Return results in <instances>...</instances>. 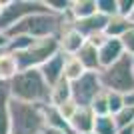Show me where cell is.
Wrapping results in <instances>:
<instances>
[{"label": "cell", "instance_id": "cell-20", "mask_svg": "<svg viewBox=\"0 0 134 134\" xmlns=\"http://www.w3.org/2000/svg\"><path fill=\"white\" fill-rule=\"evenodd\" d=\"M88 108L96 114V118L98 116H110V110H108V92L106 90L98 92V94L94 96V100L90 102Z\"/></svg>", "mask_w": 134, "mask_h": 134}, {"label": "cell", "instance_id": "cell-36", "mask_svg": "<svg viewBox=\"0 0 134 134\" xmlns=\"http://www.w3.org/2000/svg\"><path fill=\"white\" fill-rule=\"evenodd\" d=\"M132 132H134V126H132Z\"/></svg>", "mask_w": 134, "mask_h": 134}, {"label": "cell", "instance_id": "cell-27", "mask_svg": "<svg viewBox=\"0 0 134 134\" xmlns=\"http://www.w3.org/2000/svg\"><path fill=\"white\" fill-rule=\"evenodd\" d=\"M134 10V0H118V16L128 18Z\"/></svg>", "mask_w": 134, "mask_h": 134}, {"label": "cell", "instance_id": "cell-29", "mask_svg": "<svg viewBox=\"0 0 134 134\" xmlns=\"http://www.w3.org/2000/svg\"><path fill=\"white\" fill-rule=\"evenodd\" d=\"M132 126H134V124H132ZM132 126H128V128H118L116 134H134L132 132Z\"/></svg>", "mask_w": 134, "mask_h": 134}, {"label": "cell", "instance_id": "cell-13", "mask_svg": "<svg viewBox=\"0 0 134 134\" xmlns=\"http://www.w3.org/2000/svg\"><path fill=\"white\" fill-rule=\"evenodd\" d=\"M76 58L84 66L86 72H100V60H98V48L90 42H84V46L78 50Z\"/></svg>", "mask_w": 134, "mask_h": 134}, {"label": "cell", "instance_id": "cell-8", "mask_svg": "<svg viewBox=\"0 0 134 134\" xmlns=\"http://www.w3.org/2000/svg\"><path fill=\"white\" fill-rule=\"evenodd\" d=\"M64 60H66V54L58 52V54H54L48 62H44V64L38 68L40 74H42V78L46 80V84H48L50 88L64 78Z\"/></svg>", "mask_w": 134, "mask_h": 134}, {"label": "cell", "instance_id": "cell-18", "mask_svg": "<svg viewBox=\"0 0 134 134\" xmlns=\"http://www.w3.org/2000/svg\"><path fill=\"white\" fill-rule=\"evenodd\" d=\"M128 28H132V24H130L128 18H124V16H112L108 18V22H106V28H104V34H106L108 38H120Z\"/></svg>", "mask_w": 134, "mask_h": 134}, {"label": "cell", "instance_id": "cell-10", "mask_svg": "<svg viewBox=\"0 0 134 134\" xmlns=\"http://www.w3.org/2000/svg\"><path fill=\"white\" fill-rule=\"evenodd\" d=\"M94 122H96V114L90 110L88 106H78L74 116L70 118V128L74 134H86L94 130Z\"/></svg>", "mask_w": 134, "mask_h": 134}, {"label": "cell", "instance_id": "cell-19", "mask_svg": "<svg viewBox=\"0 0 134 134\" xmlns=\"http://www.w3.org/2000/svg\"><path fill=\"white\" fill-rule=\"evenodd\" d=\"M86 72L84 66L80 64V60L76 56H66V60H64V80L72 84L74 80H78L82 74Z\"/></svg>", "mask_w": 134, "mask_h": 134}, {"label": "cell", "instance_id": "cell-4", "mask_svg": "<svg viewBox=\"0 0 134 134\" xmlns=\"http://www.w3.org/2000/svg\"><path fill=\"white\" fill-rule=\"evenodd\" d=\"M60 52V46H58V38L52 36V38H40L36 40L28 50L20 52L16 56L18 68L20 70H38L44 62H48L54 54Z\"/></svg>", "mask_w": 134, "mask_h": 134}, {"label": "cell", "instance_id": "cell-3", "mask_svg": "<svg viewBox=\"0 0 134 134\" xmlns=\"http://www.w3.org/2000/svg\"><path fill=\"white\" fill-rule=\"evenodd\" d=\"M98 76H100L102 88L108 92H118L124 96L134 94V68L130 56H122L112 66L100 70Z\"/></svg>", "mask_w": 134, "mask_h": 134}, {"label": "cell", "instance_id": "cell-22", "mask_svg": "<svg viewBox=\"0 0 134 134\" xmlns=\"http://www.w3.org/2000/svg\"><path fill=\"white\" fill-rule=\"evenodd\" d=\"M116 122L112 116H98L94 122V130L96 134H116Z\"/></svg>", "mask_w": 134, "mask_h": 134}, {"label": "cell", "instance_id": "cell-2", "mask_svg": "<svg viewBox=\"0 0 134 134\" xmlns=\"http://www.w3.org/2000/svg\"><path fill=\"white\" fill-rule=\"evenodd\" d=\"M10 134H46L44 106L10 98Z\"/></svg>", "mask_w": 134, "mask_h": 134}, {"label": "cell", "instance_id": "cell-16", "mask_svg": "<svg viewBox=\"0 0 134 134\" xmlns=\"http://www.w3.org/2000/svg\"><path fill=\"white\" fill-rule=\"evenodd\" d=\"M10 92L8 84L0 82V134H10Z\"/></svg>", "mask_w": 134, "mask_h": 134}, {"label": "cell", "instance_id": "cell-7", "mask_svg": "<svg viewBox=\"0 0 134 134\" xmlns=\"http://www.w3.org/2000/svg\"><path fill=\"white\" fill-rule=\"evenodd\" d=\"M86 38L76 30L74 26H66L62 28V32L58 34V46H60V52L66 56H76L78 50L84 46Z\"/></svg>", "mask_w": 134, "mask_h": 134}, {"label": "cell", "instance_id": "cell-25", "mask_svg": "<svg viewBox=\"0 0 134 134\" xmlns=\"http://www.w3.org/2000/svg\"><path fill=\"white\" fill-rule=\"evenodd\" d=\"M118 40H120V44H122V48H124V54L134 58V26L128 28Z\"/></svg>", "mask_w": 134, "mask_h": 134}, {"label": "cell", "instance_id": "cell-28", "mask_svg": "<svg viewBox=\"0 0 134 134\" xmlns=\"http://www.w3.org/2000/svg\"><path fill=\"white\" fill-rule=\"evenodd\" d=\"M6 46H8V36L0 30V50H6Z\"/></svg>", "mask_w": 134, "mask_h": 134}, {"label": "cell", "instance_id": "cell-11", "mask_svg": "<svg viewBox=\"0 0 134 134\" xmlns=\"http://www.w3.org/2000/svg\"><path fill=\"white\" fill-rule=\"evenodd\" d=\"M44 120H46V132L50 130V132H62V134H74L72 128H70V124L64 120L58 108L50 106V104H46L44 106Z\"/></svg>", "mask_w": 134, "mask_h": 134}, {"label": "cell", "instance_id": "cell-17", "mask_svg": "<svg viewBox=\"0 0 134 134\" xmlns=\"http://www.w3.org/2000/svg\"><path fill=\"white\" fill-rule=\"evenodd\" d=\"M68 100H72V88H70V82H68V80L62 78L58 84H54L50 88V102H48V104L58 108Z\"/></svg>", "mask_w": 134, "mask_h": 134}, {"label": "cell", "instance_id": "cell-31", "mask_svg": "<svg viewBox=\"0 0 134 134\" xmlns=\"http://www.w3.org/2000/svg\"><path fill=\"white\" fill-rule=\"evenodd\" d=\"M128 20H130V24H132V26H134V10H132V14H130V16H128Z\"/></svg>", "mask_w": 134, "mask_h": 134}, {"label": "cell", "instance_id": "cell-34", "mask_svg": "<svg viewBox=\"0 0 134 134\" xmlns=\"http://www.w3.org/2000/svg\"><path fill=\"white\" fill-rule=\"evenodd\" d=\"M86 134H96V132H86Z\"/></svg>", "mask_w": 134, "mask_h": 134}, {"label": "cell", "instance_id": "cell-9", "mask_svg": "<svg viewBox=\"0 0 134 134\" xmlns=\"http://www.w3.org/2000/svg\"><path fill=\"white\" fill-rule=\"evenodd\" d=\"M124 54V48L120 44V40L118 38H106L104 40V44L98 48V60H100V70L104 68L112 66L114 62H118Z\"/></svg>", "mask_w": 134, "mask_h": 134}, {"label": "cell", "instance_id": "cell-26", "mask_svg": "<svg viewBox=\"0 0 134 134\" xmlns=\"http://www.w3.org/2000/svg\"><path fill=\"white\" fill-rule=\"evenodd\" d=\"M54 108H56V106H54ZM76 108H78V104H76V102H74V100H68V102H64L62 106H58V112H60L62 116H64V120L70 124V118L74 116Z\"/></svg>", "mask_w": 134, "mask_h": 134}, {"label": "cell", "instance_id": "cell-33", "mask_svg": "<svg viewBox=\"0 0 134 134\" xmlns=\"http://www.w3.org/2000/svg\"><path fill=\"white\" fill-rule=\"evenodd\" d=\"M46 134H62V132H50V130H48V132H46Z\"/></svg>", "mask_w": 134, "mask_h": 134}, {"label": "cell", "instance_id": "cell-6", "mask_svg": "<svg viewBox=\"0 0 134 134\" xmlns=\"http://www.w3.org/2000/svg\"><path fill=\"white\" fill-rule=\"evenodd\" d=\"M70 88H72V100L78 106H90L94 96L104 90L100 84L98 72H84L78 80H74L70 84Z\"/></svg>", "mask_w": 134, "mask_h": 134}, {"label": "cell", "instance_id": "cell-12", "mask_svg": "<svg viewBox=\"0 0 134 134\" xmlns=\"http://www.w3.org/2000/svg\"><path fill=\"white\" fill-rule=\"evenodd\" d=\"M106 22H108V18L96 12L94 16L86 18V20H80V22H74L72 26L76 28L80 34H82L84 38H90V36H94V34L104 32V28H106Z\"/></svg>", "mask_w": 134, "mask_h": 134}, {"label": "cell", "instance_id": "cell-14", "mask_svg": "<svg viewBox=\"0 0 134 134\" xmlns=\"http://www.w3.org/2000/svg\"><path fill=\"white\" fill-rule=\"evenodd\" d=\"M96 14V0H72L70 10H68V18L74 22L86 20V18Z\"/></svg>", "mask_w": 134, "mask_h": 134}, {"label": "cell", "instance_id": "cell-15", "mask_svg": "<svg viewBox=\"0 0 134 134\" xmlns=\"http://www.w3.org/2000/svg\"><path fill=\"white\" fill-rule=\"evenodd\" d=\"M18 72H20V68H18L16 56L8 50H0V82L8 84Z\"/></svg>", "mask_w": 134, "mask_h": 134}, {"label": "cell", "instance_id": "cell-5", "mask_svg": "<svg viewBox=\"0 0 134 134\" xmlns=\"http://www.w3.org/2000/svg\"><path fill=\"white\" fill-rule=\"evenodd\" d=\"M40 12H50L44 0H8L4 2V8L0 14V30L6 32L20 20L32 14H40Z\"/></svg>", "mask_w": 134, "mask_h": 134}, {"label": "cell", "instance_id": "cell-24", "mask_svg": "<svg viewBox=\"0 0 134 134\" xmlns=\"http://www.w3.org/2000/svg\"><path fill=\"white\" fill-rule=\"evenodd\" d=\"M124 106H126V96L118 94V92H108V110H110V116L118 114Z\"/></svg>", "mask_w": 134, "mask_h": 134}, {"label": "cell", "instance_id": "cell-23", "mask_svg": "<svg viewBox=\"0 0 134 134\" xmlns=\"http://www.w3.org/2000/svg\"><path fill=\"white\" fill-rule=\"evenodd\" d=\"M96 12L106 18L118 14V0H96Z\"/></svg>", "mask_w": 134, "mask_h": 134}, {"label": "cell", "instance_id": "cell-32", "mask_svg": "<svg viewBox=\"0 0 134 134\" xmlns=\"http://www.w3.org/2000/svg\"><path fill=\"white\" fill-rule=\"evenodd\" d=\"M2 8H4V2H2V0H0V14H2Z\"/></svg>", "mask_w": 134, "mask_h": 134}, {"label": "cell", "instance_id": "cell-21", "mask_svg": "<svg viewBox=\"0 0 134 134\" xmlns=\"http://www.w3.org/2000/svg\"><path fill=\"white\" fill-rule=\"evenodd\" d=\"M114 122H116V128H128L134 124V104H126L122 110L114 114Z\"/></svg>", "mask_w": 134, "mask_h": 134}, {"label": "cell", "instance_id": "cell-30", "mask_svg": "<svg viewBox=\"0 0 134 134\" xmlns=\"http://www.w3.org/2000/svg\"><path fill=\"white\" fill-rule=\"evenodd\" d=\"M126 104H134V94L126 96Z\"/></svg>", "mask_w": 134, "mask_h": 134}, {"label": "cell", "instance_id": "cell-35", "mask_svg": "<svg viewBox=\"0 0 134 134\" xmlns=\"http://www.w3.org/2000/svg\"><path fill=\"white\" fill-rule=\"evenodd\" d=\"M132 68H134V58H132Z\"/></svg>", "mask_w": 134, "mask_h": 134}, {"label": "cell", "instance_id": "cell-1", "mask_svg": "<svg viewBox=\"0 0 134 134\" xmlns=\"http://www.w3.org/2000/svg\"><path fill=\"white\" fill-rule=\"evenodd\" d=\"M8 92L12 100L40 104L46 106L50 102V86L42 78L40 70H20L8 82Z\"/></svg>", "mask_w": 134, "mask_h": 134}]
</instances>
